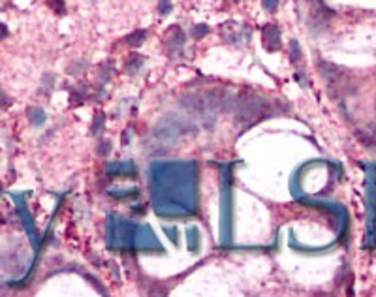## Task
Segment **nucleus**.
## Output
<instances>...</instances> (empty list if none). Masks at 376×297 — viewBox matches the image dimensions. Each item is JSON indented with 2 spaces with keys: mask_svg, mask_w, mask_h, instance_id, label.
<instances>
[{
  "mask_svg": "<svg viewBox=\"0 0 376 297\" xmlns=\"http://www.w3.org/2000/svg\"><path fill=\"white\" fill-rule=\"evenodd\" d=\"M263 4H265L267 10H273L275 6H276V0H263Z\"/></svg>",
  "mask_w": 376,
  "mask_h": 297,
  "instance_id": "7ed1b4c3",
  "label": "nucleus"
},
{
  "mask_svg": "<svg viewBox=\"0 0 376 297\" xmlns=\"http://www.w3.org/2000/svg\"><path fill=\"white\" fill-rule=\"evenodd\" d=\"M170 10H171L170 2H168V0H160V12H162V13H168Z\"/></svg>",
  "mask_w": 376,
  "mask_h": 297,
  "instance_id": "f03ea898",
  "label": "nucleus"
},
{
  "mask_svg": "<svg viewBox=\"0 0 376 297\" xmlns=\"http://www.w3.org/2000/svg\"><path fill=\"white\" fill-rule=\"evenodd\" d=\"M4 34H6V26L0 25V36H4Z\"/></svg>",
  "mask_w": 376,
  "mask_h": 297,
  "instance_id": "20e7f679",
  "label": "nucleus"
},
{
  "mask_svg": "<svg viewBox=\"0 0 376 297\" xmlns=\"http://www.w3.org/2000/svg\"><path fill=\"white\" fill-rule=\"evenodd\" d=\"M49 4H51L57 12H62V8H64V2H62V0H49Z\"/></svg>",
  "mask_w": 376,
  "mask_h": 297,
  "instance_id": "f257e3e1",
  "label": "nucleus"
}]
</instances>
